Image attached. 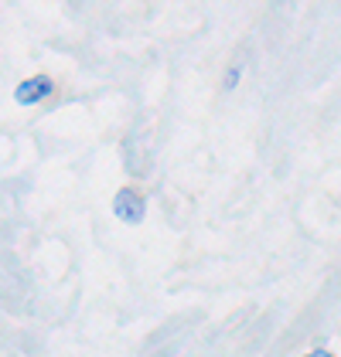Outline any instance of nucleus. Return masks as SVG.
<instances>
[{
	"label": "nucleus",
	"mask_w": 341,
	"mask_h": 357,
	"mask_svg": "<svg viewBox=\"0 0 341 357\" xmlns=\"http://www.w3.org/2000/svg\"><path fill=\"white\" fill-rule=\"evenodd\" d=\"M113 215L123 225H140L143 215H147V201H143V194H137L133 188H123V191H116L113 197Z\"/></svg>",
	"instance_id": "nucleus-1"
},
{
	"label": "nucleus",
	"mask_w": 341,
	"mask_h": 357,
	"mask_svg": "<svg viewBox=\"0 0 341 357\" xmlns=\"http://www.w3.org/2000/svg\"><path fill=\"white\" fill-rule=\"evenodd\" d=\"M311 357H331V354H328V351H314Z\"/></svg>",
	"instance_id": "nucleus-4"
},
{
	"label": "nucleus",
	"mask_w": 341,
	"mask_h": 357,
	"mask_svg": "<svg viewBox=\"0 0 341 357\" xmlns=\"http://www.w3.org/2000/svg\"><path fill=\"white\" fill-rule=\"evenodd\" d=\"M235 82H239V68H232V72H228V79H226V89H235Z\"/></svg>",
	"instance_id": "nucleus-3"
},
{
	"label": "nucleus",
	"mask_w": 341,
	"mask_h": 357,
	"mask_svg": "<svg viewBox=\"0 0 341 357\" xmlns=\"http://www.w3.org/2000/svg\"><path fill=\"white\" fill-rule=\"evenodd\" d=\"M52 92H55V82H52L48 75H34V79H24V82L14 89V102H17V106H38V102H45Z\"/></svg>",
	"instance_id": "nucleus-2"
},
{
	"label": "nucleus",
	"mask_w": 341,
	"mask_h": 357,
	"mask_svg": "<svg viewBox=\"0 0 341 357\" xmlns=\"http://www.w3.org/2000/svg\"><path fill=\"white\" fill-rule=\"evenodd\" d=\"M307 357H311V354H307Z\"/></svg>",
	"instance_id": "nucleus-5"
}]
</instances>
